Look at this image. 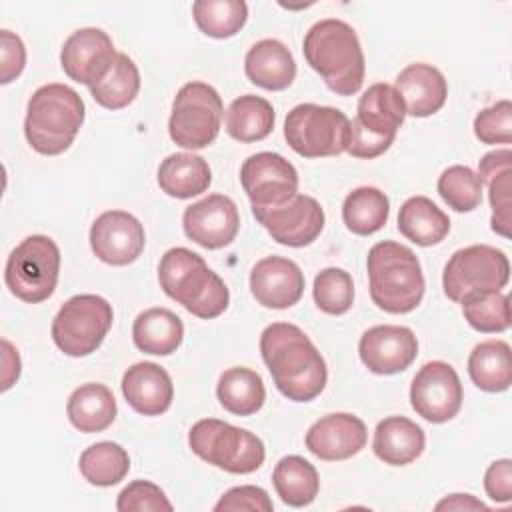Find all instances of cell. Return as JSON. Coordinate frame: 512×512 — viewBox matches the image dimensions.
Instances as JSON below:
<instances>
[{"label":"cell","instance_id":"cell-32","mask_svg":"<svg viewBox=\"0 0 512 512\" xmlns=\"http://www.w3.org/2000/svg\"><path fill=\"white\" fill-rule=\"evenodd\" d=\"M468 374L484 392H504L512 382L510 346L504 340H484L468 356Z\"/></svg>","mask_w":512,"mask_h":512},{"label":"cell","instance_id":"cell-3","mask_svg":"<svg viewBox=\"0 0 512 512\" xmlns=\"http://www.w3.org/2000/svg\"><path fill=\"white\" fill-rule=\"evenodd\" d=\"M158 282L168 298L202 320L220 316L230 302L224 280L208 268L200 254L182 246L164 252L158 264Z\"/></svg>","mask_w":512,"mask_h":512},{"label":"cell","instance_id":"cell-40","mask_svg":"<svg viewBox=\"0 0 512 512\" xmlns=\"http://www.w3.org/2000/svg\"><path fill=\"white\" fill-rule=\"evenodd\" d=\"M480 176L462 164L446 168L438 178V194L456 212H472L482 202Z\"/></svg>","mask_w":512,"mask_h":512},{"label":"cell","instance_id":"cell-17","mask_svg":"<svg viewBox=\"0 0 512 512\" xmlns=\"http://www.w3.org/2000/svg\"><path fill=\"white\" fill-rule=\"evenodd\" d=\"M182 228L198 246L218 250L234 242L240 228V214L232 198L208 194L184 210Z\"/></svg>","mask_w":512,"mask_h":512},{"label":"cell","instance_id":"cell-7","mask_svg":"<svg viewBox=\"0 0 512 512\" xmlns=\"http://www.w3.org/2000/svg\"><path fill=\"white\" fill-rule=\"evenodd\" d=\"M188 444L200 460L230 474L256 472L266 458L256 434L216 418L198 420L188 432Z\"/></svg>","mask_w":512,"mask_h":512},{"label":"cell","instance_id":"cell-19","mask_svg":"<svg viewBox=\"0 0 512 512\" xmlns=\"http://www.w3.org/2000/svg\"><path fill=\"white\" fill-rule=\"evenodd\" d=\"M358 354L370 372L390 376L404 372L416 360L418 340L408 326L378 324L360 336Z\"/></svg>","mask_w":512,"mask_h":512},{"label":"cell","instance_id":"cell-41","mask_svg":"<svg viewBox=\"0 0 512 512\" xmlns=\"http://www.w3.org/2000/svg\"><path fill=\"white\" fill-rule=\"evenodd\" d=\"M312 296L322 312L330 316L346 314L354 304L352 276L342 268H324L314 278Z\"/></svg>","mask_w":512,"mask_h":512},{"label":"cell","instance_id":"cell-39","mask_svg":"<svg viewBox=\"0 0 512 512\" xmlns=\"http://www.w3.org/2000/svg\"><path fill=\"white\" fill-rule=\"evenodd\" d=\"M192 16L200 32L224 40L244 28L248 6L242 0H196L192 4Z\"/></svg>","mask_w":512,"mask_h":512},{"label":"cell","instance_id":"cell-28","mask_svg":"<svg viewBox=\"0 0 512 512\" xmlns=\"http://www.w3.org/2000/svg\"><path fill=\"white\" fill-rule=\"evenodd\" d=\"M116 412L118 408L112 390L98 382L78 386L66 404L70 424L84 434L106 430L116 420Z\"/></svg>","mask_w":512,"mask_h":512},{"label":"cell","instance_id":"cell-34","mask_svg":"<svg viewBox=\"0 0 512 512\" xmlns=\"http://www.w3.org/2000/svg\"><path fill=\"white\" fill-rule=\"evenodd\" d=\"M274 120L276 114L272 104L266 98L254 94H244L232 100L224 116L228 136L238 142L264 140L272 132Z\"/></svg>","mask_w":512,"mask_h":512},{"label":"cell","instance_id":"cell-27","mask_svg":"<svg viewBox=\"0 0 512 512\" xmlns=\"http://www.w3.org/2000/svg\"><path fill=\"white\" fill-rule=\"evenodd\" d=\"M212 172L208 162L192 152H174L158 166V186L164 194L186 200L208 190Z\"/></svg>","mask_w":512,"mask_h":512},{"label":"cell","instance_id":"cell-16","mask_svg":"<svg viewBox=\"0 0 512 512\" xmlns=\"http://www.w3.org/2000/svg\"><path fill=\"white\" fill-rule=\"evenodd\" d=\"M146 246L144 226L124 210L102 212L90 226V248L94 256L110 266H128Z\"/></svg>","mask_w":512,"mask_h":512},{"label":"cell","instance_id":"cell-42","mask_svg":"<svg viewBox=\"0 0 512 512\" xmlns=\"http://www.w3.org/2000/svg\"><path fill=\"white\" fill-rule=\"evenodd\" d=\"M474 136L482 144H510L512 140V102L498 100L480 110L474 118Z\"/></svg>","mask_w":512,"mask_h":512},{"label":"cell","instance_id":"cell-10","mask_svg":"<svg viewBox=\"0 0 512 512\" xmlns=\"http://www.w3.org/2000/svg\"><path fill=\"white\" fill-rule=\"evenodd\" d=\"M114 312L98 294H78L66 300L52 320V340L60 352L82 358L100 348L112 328Z\"/></svg>","mask_w":512,"mask_h":512},{"label":"cell","instance_id":"cell-12","mask_svg":"<svg viewBox=\"0 0 512 512\" xmlns=\"http://www.w3.org/2000/svg\"><path fill=\"white\" fill-rule=\"evenodd\" d=\"M510 280L508 256L488 244L456 250L444 266L442 288L452 302L470 290H502Z\"/></svg>","mask_w":512,"mask_h":512},{"label":"cell","instance_id":"cell-44","mask_svg":"<svg viewBox=\"0 0 512 512\" xmlns=\"http://www.w3.org/2000/svg\"><path fill=\"white\" fill-rule=\"evenodd\" d=\"M216 512H236V510H254V512H272L274 504L268 492L254 484L234 486L222 494L214 506Z\"/></svg>","mask_w":512,"mask_h":512},{"label":"cell","instance_id":"cell-5","mask_svg":"<svg viewBox=\"0 0 512 512\" xmlns=\"http://www.w3.org/2000/svg\"><path fill=\"white\" fill-rule=\"evenodd\" d=\"M84 102L66 84H44L28 100L24 136L32 150L44 156L66 152L84 124Z\"/></svg>","mask_w":512,"mask_h":512},{"label":"cell","instance_id":"cell-11","mask_svg":"<svg viewBox=\"0 0 512 512\" xmlns=\"http://www.w3.org/2000/svg\"><path fill=\"white\" fill-rule=\"evenodd\" d=\"M224 116L222 98L206 82H186L174 96L168 120L170 138L188 150L210 146L220 132Z\"/></svg>","mask_w":512,"mask_h":512},{"label":"cell","instance_id":"cell-8","mask_svg":"<svg viewBox=\"0 0 512 512\" xmlns=\"http://www.w3.org/2000/svg\"><path fill=\"white\" fill-rule=\"evenodd\" d=\"M60 250L50 236L32 234L8 256L4 280L8 290L28 304L48 300L58 284Z\"/></svg>","mask_w":512,"mask_h":512},{"label":"cell","instance_id":"cell-33","mask_svg":"<svg viewBox=\"0 0 512 512\" xmlns=\"http://www.w3.org/2000/svg\"><path fill=\"white\" fill-rule=\"evenodd\" d=\"M272 484L280 500L294 508L312 504L320 490L316 468L306 458L296 454L278 460L272 472Z\"/></svg>","mask_w":512,"mask_h":512},{"label":"cell","instance_id":"cell-35","mask_svg":"<svg viewBox=\"0 0 512 512\" xmlns=\"http://www.w3.org/2000/svg\"><path fill=\"white\" fill-rule=\"evenodd\" d=\"M390 214L388 196L374 186L354 188L342 204V220L352 234L370 236L378 232Z\"/></svg>","mask_w":512,"mask_h":512},{"label":"cell","instance_id":"cell-23","mask_svg":"<svg viewBox=\"0 0 512 512\" xmlns=\"http://www.w3.org/2000/svg\"><path fill=\"white\" fill-rule=\"evenodd\" d=\"M394 88L404 100L406 114L426 118L436 114L448 96V84L444 74L426 62L408 64L394 82Z\"/></svg>","mask_w":512,"mask_h":512},{"label":"cell","instance_id":"cell-30","mask_svg":"<svg viewBox=\"0 0 512 512\" xmlns=\"http://www.w3.org/2000/svg\"><path fill=\"white\" fill-rule=\"evenodd\" d=\"M398 230L418 246H434L448 236L450 218L430 198L412 196L400 206Z\"/></svg>","mask_w":512,"mask_h":512},{"label":"cell","instance_id":"cell-38","mask_svg":"<svg viewBox=\"0 0 512 512\" xmlns=\"http://www.w3.org/2000/svg\"><path fill=\"white\" fill-rule=\"evenodd\" d=\"M466 322L484 334L510 328V298L498 290H470L460 298Z\"/></svg>","mask_w":512,"mask_h":512},{"label":"cell","instance_id":"cell-13","mask_svg":"<svg viewBox=\"0 0 512 512\" xmlns=\"http://www.w3.org/2000/svg\"><path fill=\"white\" fill-rule=\"evenodd\" d=\"M464 400L458 372L442 360L426 362L410 384V404L418 416L432 424L452 420Z\"/></svg>","mask_w":512,"mask_h":512},{"label":"cell","instance_id":"cell-46","mask_svg":"<svg viewBox=\"0 0 512 512\" xmlns=\"http://www.w3.org/2000/svg\"><path fill=\"white\" fill-rule=\"evenodd\" d=\"M484 490L494 502H510L512 498V462L508 458L496 460L486 468Z\"/></svg>","mask_w":512,"mask_h":512},{"label":"cell","instance_id":"cell-22","mask_svg":"<svg viewBox=\"0 0 512 512\" xmlns=\"http://www.w3.org/2000/svg\"><path fill=\"white\" fill-rule=\"evenodd\" d=\"M122 394L126 402L142 416L164 414L174 400L170 374L156 362H138L122 376Z\"/></svg>","mask_w":512,"mask_h":512},{"label":"cell","instance_id":"cell-18","mask_svg":"<svg viewBox=\"0 0 512 512\" xmlns=\"http://www.w3.org/2000/svg\"><path fill=\"white\" fill-rule=\"evenodd\" d=\"M116 56L114 42L104 30L80 28L66 38L60 50V64L70 80L90 88L108 74Z\"/></svg>","mask_w":512,"mask_h":512},{"label":"cell","instance_id":"cell-1","mask_svg":"<svg viewBox=\"0 0 512 512\" xmlns=\"http://www.w3.org/2000/svg\"><path fill=\"white\" fill-rule=\"evenodd\" d=\"M260 354L276 388L292 402H310L326 386L328 368L302 328L272 322L260 334Z\"/></svg>","mask_w":512,"mask_h":512},{"label":"cell","instance_id":"cell-37","mask_svg":"<svg viewBox=\"0 0 512 512\" xmlns=\"http://www.w3.org/2000/svg\"><path fill=\"white\" fill-rule=\"evenodd\" d=\"M88 90H90L92 98L108 110L126 108L128 104L134 102V98L138 96V90H140L138 66L134 64V60L128 54L118 52L108 74L100 82L92 84Z\"/></svg>","mask_w":512,"mask_h":512},{"label":"cell","instance_id":"cell-47","mask_svg":"<svg viewBox=\"0 0 512 512\" xmlns=\"http://www.w3.org/2000/svg\"><path fill=\"white\" fill-rule=\"evenodd\" d=\"M2 390L6 392L20 376V356L18 350L4 338L2 340Z\"/></svg>","mask_w":512,"mask_h":512},{"label":"cell","instance_id":"cell-43","mask_svg":"<svg viewBox=\"0 0 512 512\" xmlns=\"http://www.w3.org/2000/svg\"><path fill=\"white\" fill-rule=\"evenodd\" d=\"M116 508L120 512H170L174 506L158 484L150 480H134L118 494Z\"/></svg>","mask_w":512,"mask_h":512},{"label":"cell","instance_id":"cell-26","mask_svg":"<svg viewBox=\"0 0 512 512\" xmlns=\"http://www.w3.org/2000/svg\"><path fill=\"white\" fill-rule=\"evenodd\" d=\"M424 446V430L406 416H388L376 424L372 450L384 464L406 466L420 458Z\"/></svg>","mask_w":512,"mask_h":512},{"label":"cell","instance_id":"cell-29","mask_svg":"<svg viewBox=\"0 0 512 512\" xmlns=\"http://www.w3.org/2000/svg\"><path fill=\"white\" fill-rule=\"evenodd\" d=\"M132 340L146 354L170 356L184 340V324L168 308H148L136 316Z\"/></svg>","mask_w":512,"mask_h":512},{"label":"cell","instance_id":"cell-31","mask_svg":"<svg viewBox=\"0 0 512 512\" xmlns=\"http://www.w3.org/2000/svg\"><path fill=\"white\" fill-rule=\"evenodd\" d=\"M216 396L226 412L236 416H250L264 406L266 388L258 372L252 368L234 366L220 374Z\"/></svg>","mask_w":512,"mask_h":512},{"label":"cell","instance_id":"cell-45","mask_svg":"<svg viewBox=\"0 0 512 512\" xmlns=\"http://www.w3.org/2000/svg\"><path fill=\"white\" fill-rule=\"evenodd\" d=\"M2 72H0V82L10 84L16 80L24 66H26V48L24 42L18 34L10 30H2Z\"/></svg>","mask_w":512,"mask_h":512},{"label":"cell","instance_id":"cell-2","mask_svg":"<svg viewBox=\"0 0 512 512\" xmlns=\"http://www.w3.org/2000/svg\"><path fill=\"white\" fill-rule=\"evenodd\" d=\"M304 58L324 84L340 94L352 96L362 88L366 62L356 30L338 18H324L310 26L302 42Z\"/></svg>","mask_w":512,"mask_h":512},{"label":"cell","instance_id":"cell-24","mask_svg":"<svg viewBox=\"0 0 512 512\" xmlns=\"http://www.w3.org/2000/svg\"><path fill=\"white\" fill-rule=\"evenodd\" d=\"M482 184L488 186V200L492 208L490 226L496 234L508 238L512 224V152L510 148L492 150L478 162Z\"/></svg>","mask_w":512,"mask_h":512},{"label":"cell","instance_id":"cell-48","mask_svg":"<svg viewBox=\"0 0 512 512\" xmlns=\"http://www.w3.org/2000/svg\"><path fill=\"white\" fill-rule=\"evenodd\" d=\"M436 510H488V506L474 498L472 494H450L444 500H440L436 506Z\"/></svg>","mask_w":512,"mask_h":512},{"label":"cell","instance_id":"cell-21","mask_svg":"<svg viewBox=\"0 0 512 512\" xmlns=\"http://www.w3.org/2000/svg\"><path fill=\"white\" fill-rule=\"evenodd\" d=\"M368 440L366 424L348 412L326 414L316 420L306 432V448L316 458L326 462L346 460L356 456Z\"/></svg>","mask_w":512,"mask_h":512},{"label":"cell","instance_id":"cell-36","mask_svg":"<svg viewBox=\"0 0 512 512\" xmlns=\"http://www.w3.org/2000/svg\"><path fill=\"white\" fill-rule=\"evenodd\" d=\"M78 468L88 484L108 488L126 478L130 470V456L120 444L104 440L88 446L80 454Z\"/></svg>","mask_w":512,"mask_h":512},{"label":"cell","instance_id":"cell-6","mask_svg":"<svg viewBox=\"0 0 512 512\" xmlns=\"http://www.w3.org/2000/svg\"><path fill=\"white\" fill-rule=\"evenodd\" d=\"M404 118V100L392 84L376 82L368 86L358 100L356 118L350 122L346 152L362 160L384 154L392 146Z\"/></svg>","mask_w":512,"mask_h":512},{"label":"cell","instance_id":"cell-20","mask_svg":"<svg viewBox=\"0 0 512 512\" xmlns=\"http://www.w3.org/2000/svg\"><path fill=\"white\" fill-rule=\"evenodd\" d=\"M250 292L264 308L286 310L304 294V272L290 258L266 256L250 270Z\"/></svg>","mask_w":512,"mask_h":512},{"label":"cell","instance_id":"cell-25","mask_svg":"<svg viewBox=\"0 0 512 512\" xmlns=\"http://www.w3.org/2000/svg\"><path fill=\"white\" fill-rule=\"evenodd\" d=\"M244 72L252 84L278 92L294 82L296 62L286 44L276 38H264L246 52Z\"/></svg>","mask_w":512,"mask_h":512},{"label":"cell","instance_id":"cell-9","mask_svg":"<svg viewBox=\"0 0 512 512\" xmlns=\"http://www.w3.org/2000/svg\"><path fill=\"white\" fill-rule=\"evenodd\" d=\"M284 138L304 158L338 156L348 148L350 120L332 106L298 104L284 120Z\"/></svg>","mask_w":512,"mask_h":512},{"label":"cell","instance_id":"cell-15","mask_svg":"<svg viewBox=\"0 0 512 512\" xmlns=\"http://www.w3.org/2000/svg\"><path fill=\"white\" fill-rule=\"evenodd\" d=\"M240 182L252 206H278L298 194L296 168L276 152H258L244 160Z\"/></svg>","mask_w":512,"mask_h":512},{"label":"cell","instance_id":"cell-4","mask_svg":"<svg viewBox=\"0 0 512 512\" xmlns=\"http://www.w3.org/2000/svg\"><path fill=\"white\" fill-rule=\"evenodd\" d=\"M370 298L388 314H408L424 298L426 282L418 256L404 244L382 240L366 258Z\"/></svg>","mask_w":512,"mask_h":512},{"label":"cell","instance_id":"cell-14","mask_svg":"<svg viewBox=\"0 0 512 512\" xmlns=\"http://www.w3.org/2000/svg\"><path fill=\"white\" fill-rule=\"evenodd\" d=\"M254 218L278 244L302 248L312 244L324 230V210L308 194H296L278 206H252Z\"/></svg>","mask_w":512,"mask_h":512}]
</instances>
